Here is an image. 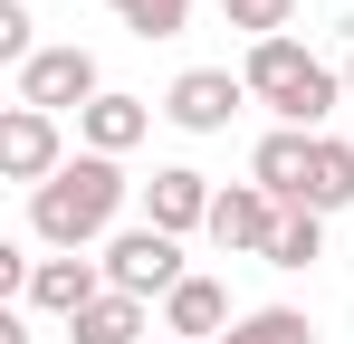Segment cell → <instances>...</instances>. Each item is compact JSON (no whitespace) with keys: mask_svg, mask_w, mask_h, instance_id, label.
I'll use <instances>...</instances> for the list:
<instances>
[{"mask_svg":"<svg viewBox=\"0 0 354 344\" xmlns=\"http://www.w3.org/2000/svg\"><path fill=\"white\" fill-rule=\"evenodd\" d=\"M124 211V172L106 153H67L58 182H39L29 191V229L48 239V249H86V239H106Z\"/></svg>","mask_w":354,"mask_h":344,"instance_id":"cell-1","label":"cell"},{"mask_svg":"<svg viewBox=\"0 0 354 344\" xmlns=\"http://www.w3.org/2000/svg\"><path fill=\"white\" fill-rule=\"evenodd\" d=\"M249 96L278 115V124H297V134H316L326 124V106L345 96V67H326V57H306L297 39H249Z\"/></svg>","mask_w":354,"mask_h":344,"instance_id":"cell-2","label":"cell"},{"mask_svg":"<svg viewBox=\"0 0 354 344\" xmlns=\"http://www.w3.org/2000/svg\"><path fill=\"white\" fill-rule=\"evenodd\" d=\"M182 278H192V268H182V239H173V229L134 220V229L106 239V287H115V296H173Z\"/></svg>","mask_w":354,"mask_h":344,"instance_id":"cell-3","label":"cell"},{"mask_svg":"<svg viewBox=\"0 0 354 344\" xmlns=\"http://www.w3.org/2000/svg\"><path fill=\"white\" fill-rule=\"evenodd\" d=\"M106 96V77H96V48H39L29 67H19V106H39V115H58V106H96Z\"/></svg>","mask_w":354,"mask_h":344,"instance_id":"cell-4","label":"cell"},{"mask_svg":"<svg viewBox=\"0 0 354 344\" xmlns=\"http://www.w3.org/2000/svg\"><path fill=\"white\" fill-rule=\"evenodd\" d=\"M0 172H10V182H29V191H39V182H58V172H67L58 115H39V106H10V115H0Z\"/></svg>","mask_w":354,"mask_h":344,"instance_id":"cell-5","label":"cell"},{"mask_svg":"<svg viewBox=\"0 0 354 344\" xmlns=\"http://www.w3.org/2000/svg\"><path fill=\"white\" fill-rule=\"evenodd\" d=\"M239 96H249V77H230V67H182L173 96H163V115H173L182 134H230Z\"/></svg>","mask_w":354,"mask_h":344,"instance_id":"cell-6","label":"cell"},{"mask_svg":"<svg viewBox=\"0 0 354 344\" xmlns=\"http://www.w3.org/2000/svg\"><path fill=\"white\" fill-rule=\"evenodd\" d=\"M278 220H288V201H268L259 182H239V191H221V201H211V239H221V249H249V258H268Z\"/></svg>","mask_w":354,"mask_h":344,"instance_id":"cell-7","label":"cell"},{"mask_svg":"<svg viewBox=\"0 0 354 344\" xmlns=\"http://www.w3.org/2000/svg\"><path fill=\"white\" fill-rule=\"evenodd\" d=\"M306 172H316V134H297V124H278V134L249 153V182H259L268 201H288V211H306Z\"/></svg>","mask_w":354,"mask_h":344,"instance_id":"cell-8","label":"cell"},{"mask_svg":"<svg viewBox=\"0 0 354 344\" xmlns=\"http://www.w3.org/2000/svg\"><path fill=\"white\" fill-rule=\"evenodd\" d=\"M211 201H221V191H211L192 163H163L153 182H144V220L173 229V239H182V229H211Z\"/></svg>","mask_w":354,"mask_h":344,"instance_id":"cell-9","label":"cell"},{"mask_svg":"<svg viewBox=\"0 0 354 344\" xmlns=\"http://www.w3.org/2000/svg\"><path fill=\"white\" fill-rule=\"evenodd\" d=\"M163 325H173L182 344H201V335H230L239 316H230V296H221V278H182L173 296H163Z\"/></svg>","mask_w":354,"mask_h":344,"instance_id":"cell-10","label":"cell"},{"mask_svg":"<svg viewBox=\"0 0 354 344\" xmlns=\"http://www.w3.org/2000/svg\"><path fill=\"white\" fill-rule=\"evenodd\" d=\"M77 124H86V153H106V163H115V153H134V144H144L153 106H144V96H115V86H106L96 106L77 115Z\"/></svg>","mask_w":354,"mask_h":344,"instance_id":"cell-11","label":"cell"},{"mask_svg":"<svg viewBox=\"0 0 354 344\" xmlns=\"http://www.w3.org/2000/svg\"><path fill=\"white\" fill-rule=\"evenodd\" d=\"M354 201V144L316 134V172H306V211H345Z\"/></svg>","mask_w":354,"mask_h":344,"instance_id":"cell-12","label":"cell"},{"mask_svg":"<svg viewBox=\"0 0 354 344\" xmlns=\"http://www.w3.org/2000/svg\"><path fill=\"white\" fill-rule=\"evenodd\" d=\"M67 335H77V344H134V335H144V296H115V287H106Z\"/></svg>","mask_w":354,"mask_h":344,"instance_id":"cell-13","label":"cell"},{"mask_svg":"<svg viewBox=\"0 0 354 344\" xmlns=\"http://www.w3.org/2000/svg\"><path fill=\"white\" fill-rule=\"evenodd\" d=\"M316 258H326V211H288L268 239V268H316Z\"/></svg>","mask_w":354,"mask_h":344,"instance_id":"cell-14","label":"cell"},{"mask_svg":"<svg viewBox=\"0 0 354 344\" xmlns=\"http://www.w3.org/2000/svg\"><path fill=\"white\" fill-rule=\"evenodd\" d=\"M221 344H316V325H306L297 306H249V316H239Z\"/></svg>","mask_w":354,"mask_h":344,"instance_id":"cell-15","label":"cell"},{"mask_svg":"<svg viewBox=\"0 0 354 344\" xmlns=\"http://www.w3.org/2000/svg\"><path fill=\"white\" fill-rule=\"evenodd\" d=\"M134 39H182V19H192V0H106Z\"/></svg>","mask_w":354,"mask_h":344,"instance_id":"cell-16","label":"cell"},{"mask_svg":"<svg viewBox=\"0 0 354 344\" xmlns=\"http://www.w3.org/2000/svg\"><path fill=\"white\" fill-rule=\"evenodd\" d=\"M221 19H230V29H249V39H288L297 0H221Z\"/></svg>","mask_w":354,"mask_h":344,"instance_id":"cell-17","label":"cell"},{"mask_svg":"<svg viewBox=\"0 0 354 344\" xmlns=\"http://www.w3.org/2000/svg\"><path fill=\"white\" fill-rule=\"evenodd\" d=\"M29 29H39V19H29V0H0V57H10V67H29V57H39Z\"/></svg>","mask_w":354,"mask_h":344,"instance_id":"cell-18","label":"cell"},{"mask_svg":"<svg viewBox=\"0 0 354 344\" xmlns=\"http://www.w3.org/2000/svg\"><path fill=\"white\" fill-rule=\"evenodd\" d=\"M0 344H29V325H19V316H0Z\"/></svg>","mask_w":354,"mask_h":344,"instance_id":"cell-19","label":"cell"},{"mask_svg":"<svg viewBox=\"0 0 354 344\" xmlns=\"http://www.w3.org/2000/svg\"><path fill=\"white\" fill-rule=\"evenodd\" d=\"M345 96H354V57H345Z\"/></svg>","mask_w":354,"mask_h":344,"instance_id":"cell-20","label":"cell"}]
</instances>
